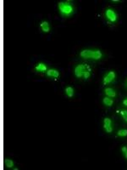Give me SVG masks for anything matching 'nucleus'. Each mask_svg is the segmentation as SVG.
I'll return each mask as SVG.
<instances>
[{
  "label": "nucleus",
  "mask_w": 127,
  "mask_h": 170,
  "mask_svg": "<svg viewBox=\"0 0 127 170\" xmlns=\"http://www.w3.org/2000/svg\"><path fill=\"white\" fill-rule=\"evenodd\" d=\"M75 74H76V76L78 78H80L83 77L85 79H87V78H89L91 75L90 69L86 70V66L85 65H78L76 67V69H75Z\"/></svg>",
  "instance_id": "f257e3e1"
},
{
  "label": "nucleus",
  "mask_w": 127,
  "mask_h": 170,
  "mask_svg": "<svg viewBox=\"0 0 127 170\" xmlns=\"http://www.w3.org/2000/svg\"><path fill=\"white\" fill-rule=\"evenodd\" d=\"M58 9H59L61 15L64 16H70L74 12L73 6L68 3H64V2L58 3Z\"/></svg>",
  "instance_id": "f03ea898"
},
{
  "label": "nucleus",
  "mask_w": 127,
  "mask_h": 170,
  "mask_svg": "<svg viewBox=\"0 0 127 170\" xmlns=\"http://www.w3.org/2000/svg\"><path fill=\"white\" fill-rule=\"evenodd\" d=\"M114 78H115V73H114V72H113V71L112 72H109L105 77H104L103 84L106 85L108 84H110V83H112L113 81L114 80Z\"/></svg>",
  "instance_id": "7ed1b4c3"
},
{
  "label": "nucleus",
  "mask_w": 127,
  "mask_h": 170,
  "mask_svg": "<svg viewBox=\"0 0 127 170\" xmlns=\"http://www.w3.org/2000/svg\"><path fill=\"white\" fill-rule=\"evenodd\" d=\"M105 14H106V17L108 18L110 21L114 22L117 20V15L115 14V12L114 10H112V9H107Z\"/></svg>",
  "instance_id": "20e7f679"
},
{
  "label": "nucleus",
  "mask_w": 127,
  "mask_h": 170,
  "mask_svg": "<svg viewBox=\"0 0 127 170\" xmlns=\"http://www.w3.org/2000/svg\"><path fill=\"white\" fill-rule=\"evenodd\" d=\"M94 50H89L85 49L83 51L80 52V56L85 59H93Z\"/></svg>",
  "instance_id": "39448f33"
},
{
  "label": "nucleus",
  "mask_w": 127,
  "mask_h": 170,
  "mask_svg": "<svg viewBox=\"0 0 127 170\" xmlns=\"http://www.w3.org/2000/svg\"><path fill=\"white\" fill-rule=\"evenodd\" d=\"M103 128H104V129H105V131L107 133H111L112 132L113 128H112V126H111V119L108 118V117L104 118Z\"/></svg>",
  "instance_id": "423d86ee"
},
{
  "label": "nucleus",
  "mask_w": 127,
  "mask_h": 170,
  "mask_svg": "<svg viewBox=\"0 0 127 170\" xmlns=\"http://www.w3.org/2000/svg\"><path fill=\"white\" fill-rule=\"evenodd\" d=\"M47 75L48 77H53V78H58L59 76V73L57 70L55 69H50L47 72Z\"/></svg>",
  "instance_id": "0eeeda50"
},
{
  "label": "nucleus",
  "mask_w": 127,
  "mask_h": 170,
  "mask_svg": "<svg viewBox=\"0 0 127 170\" xmlns=\"http://www.w3.org/2000/svg\"><path fill=\"white\" fill-rule=\"evenodd\" d=\"M40 27H41L42 30L44 32H49V30H50L49 25H48V23L47 21H42L41 23V25H40Z\"/></svg>",
  "instance_id": "6e6552de"
},
{
  "label": "nucleus",
  "mask_w": 127,
  "mask_h": 170,
  "mask_svg": "<svg viewBox=\"0 0 127 170\" xmlns=\"http://www.w3.org/2000/svg\"><path fill=\"white\" fill-rule=\"evenodd\" d=\"M104 91H105V94H107V95L109 96V97H115V95H116L115 91L111 88H105V90Z\"/></svg>",
  "instance_id": "1a4fd4ad"
},
{
  "label": "nucleus",
  "mask_w": 127,
  "mask_h": 170,
  "mask_svg": "<svg viewBox=\"0 0 127 170\" xmlns=\"http://www.w3.org/2000/svg\"><path fill=\"white\" fill-rule=\"evenodd\" d=\"M36 71H37V72H46L47 71V66H46V65H44L43 63H39L37 65V66H36Z\"/></svg>",
  "instance_id": "9d476101"
},
{
  "label": "nucleus",
  "mask_w": 127,
  "mask_h": 170,
  "mask_svg": "<svg viewBox=\"0 0 127 170\" xmlns=\"http://www.w3.org/2000/svg\"><path fill=\"white\" fill-rule=\"evenodd\" d=\"M102 102H103V104L105 105V106H111L113 105V103H114V100H113L112 99H110V98L105 97V98L103 99V100H102Z\"/></svg>",
  "instance_id": "9b49d317"
},
{
  "label": "nucleus",
  "mask_w": 127,
  "mask_h": 170,
  "mask_svg": "<svg viewBox=\"0 0 127 170\" xmlns=\"http://www.w3.org/2000/svg\"><path fill=\"white\" fill-rule=\"evenodd\" d=\"M65 93L66 94H67L69 97H72L74 95V89L73 88H71V87H68V88H65Z\"/></svg>",
  "instance_id": "f8f14e48"
},
{
  "label": "nucleus",
  "mask_w": 127,
  "mask_h": 170,
  "mask_svg": "<svg viewBox=\"0 0 127 170\" xmlns=\"http://www.w3.org/2000/svg\"><path fill=\"white\" fill-rule=\"evenodd\" d=\"M102 53L99 50H94V54H93V59L94 60H99L102 58Z\"/></svg>",
  "instance_id": "ddd939ff"
},
{
  "label": "nucleus",
  "mask_w": 127,
  "mask_h": 170,
  "mask_svg": "<svg viewBox=\"0 0 127 170\" xmlns=\"http://www.w3.org/2000/svg\"><path fill=\"white\" fill-rule=\"evenodd\" d=\"M5 165L7 168H13L14 167V163L12 160H9V159H5Z\"/></svg>",
  "instance_id": "4468645a"
},
{
  "label": "nucleus",
  "mask_w": 127,
  "mask_h": 170,
  "mask_svg": "<svg viewBox=\"0 0 127 170\" xmlns=\"http://www.w3.org/2000/svg\"><path fill=\"white\" fill-rule=\"evenodd\" d=\"M117 134H118V136H120V137L127 136V130L126 129H121V130L119 131Z\"/></svg>",
  "instance_id": "2eb2a0df"
},
{
  "label": "nucleus",
  "mask_w": 127,
  "mask_h": 170,
  "mask_svg": "<svg viewBox=\"0 0 127 170\" xmlns=\"http://www.w3.org/2000/svg\"><path fill=\"white\" fill-rule=\"evenodd\" d=\"M120 114H121L123 119L127 123V111H121V112H120Z\"/></svg>",
  "instance_id": "dca6fc26"
},
{
  "label": "nucleus",
  "mask_w": 127,
  "mask_h": 170,
  "mask_svg": "<svg viewBox=\"0 0 127 170\" xmlns=\"http://www.w3.org/2000/svg\"><path fill=\"white\" fill-rule=\"evenodd\" d=\"M122 151H123V153H124L126 158H127V147H126V146L122 147Z\"/></svg>",
  "instance_id": "f3484780"
},
{
  "label": "nucleus",
  "mask_w": 127,
  "mask_h": 170,
  "mask_svg": "<svg viewBox=\"0 0 127 170\" xmlns=\"http://www.w3.org/2000/svg\"><path fill=\"white\" fill-rule=\"evenodd\" d=\"M123 104H124V106H127V99H126V100H123Z\"/></svg>",
  "instance_id": "a211bd4d"
},
{
  "label": "nucleus",
  "mask_w": 127,
  "mask_h": 170,
  "mask_svg": "<svg viewBox=\"0 0 127 170\" xmlns=\"http://www.w3.org/2000/svg\"><path fill=\"white\" fill-rule=\"evenodd\" d=\"M126 86H127V80H126Z\"/></svg>",
  "instance_id": "6ab92c4d"
}]
</instances>
